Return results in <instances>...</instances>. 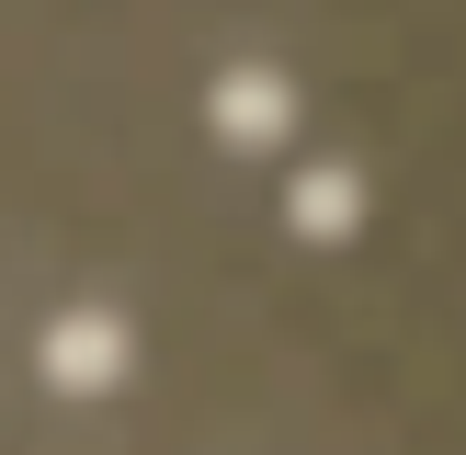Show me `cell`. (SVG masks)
Returning <instances> with one entry per match:
<instances>
[{
  "label": "cell",
  "mask_w": 466,
  "mask_h": 455,
  "mask_svg": "<svg viewBox=\"0 0 466 455\" xmlns=\"http://www.w3.org/2000/svg\"><path fill=\"white\" fill-rule=\"evenodd\" d=\"M137 341L114 308H68L57 330H46V387H68V399H103V387H126Z\"/></svg>",
  "instance_id": "1"
},
{
  "label": "cell",
  "mask_w": 466,
  "mask_h": 455,
  "mask_svg": "<svg viewBox=\"0 0 466 455\" xmlns=\"http://www.w3.org/2000/svg\"><path fill=\"white\" fill-rule=\"evenodd\" d=\"M217 136H228V148H285V136H296L285 68H228V80H217Z\"/></svg>",
  "instance_id": "2"
},
{
  "label": "cell",
  "mask_w": 466,
  "mask_h": 455,
  "mask_svg": "<svg viewBox=\"0 0 466 455\" xmlns=\"http://www.w3.org/2000/svg\"><path fill=\"white\" fill-rule=\"evenodd\" d=\"M285 217L308 228V239H353V228H364V182H353V171H308V182L285 194Z\"/></svg>",
  "instance_id": "3"
}]
</instances>
